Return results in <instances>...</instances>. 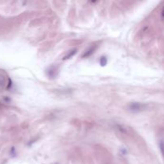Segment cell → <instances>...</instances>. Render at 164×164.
Masks as SVG:
<instances>
[{
  "label": "cell",
  "mask_w": 164,
  "mask_h": 164,
  "mask_svg": "<svg viewBox=\"0 0 164 164\" xmlns=\"http://www.w3.org/2000/svg\"><path fill=\"white\" fill-rule=\"evenodd\" d=\"M145 108V105L138 103V102H134V103H131L129 106V109L133 111H142Z\"/></svg>",
  "instance_id": "6da1fadb"
},
{
  "label": "cell",
  "mask_w": 164,
  "mask_h": 164,
  "mask_svg": "<svg viewBox=\"0 0 164 164\" xmlns=\"http://www.w3.org/2000/svg\"><path fill=\"white\" fill-rule=\"evenodd\" d=\"M75 51H76V50L75 49V50H73V51H72V52H71V54H68V55H67V56H66L65 57V58H66V59H67V58H71V56H73L74 55V54H75Z\"/></svg>",
  "instance_id": "7a4b0ae2"
},
{
  "label": "cell",
  "mask_w": 164,
  "mask_h": 164,
  "mask_svg": "<svg viewBox=\"0 0 164 164\" xmlns=\"http://www.w3.org/2000/svg\"><path fill=\"white\" fill-rule=\"evenodd\" d=\"M162 15H163V18H164V8H163V14H162Z\"/></svg>",
  "instance_id": "3957f363"
}]
</instances>
